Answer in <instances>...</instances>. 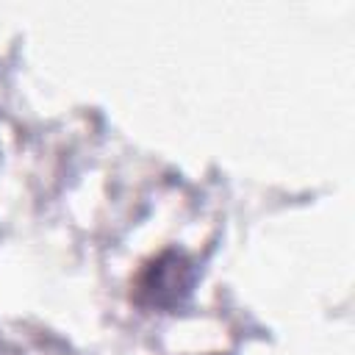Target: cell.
Listing matches in <instances>:
<instances>
[{
  "instance_id": "1",
  "label": "cell",
  "mask_w": 355,
  "mask_h": 355,
  "mask_svg": "<svg viewBox=\"0 0 355 355\" xmlns=\"http://www.w3.org/2000/svg\"><path fill=\"white\" fill-rule=\"evenodd\" d=\"M200 277L197 263L180 250H164L153 261H147L136 277L133 297L147 308H178L194 291Z\"/></svg>"
}]
</instances>
